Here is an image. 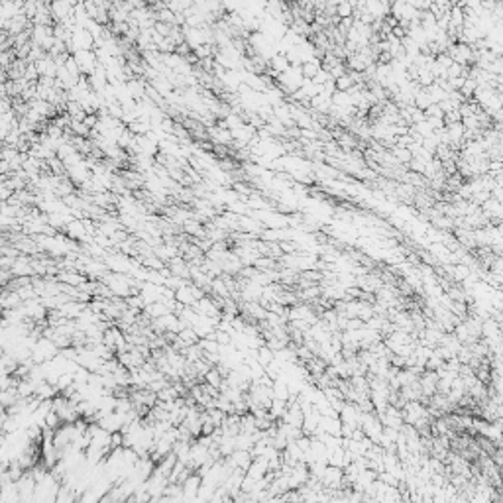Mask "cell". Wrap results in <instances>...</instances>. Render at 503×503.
I'll return each instance as SVG.
<instances>
[{"label":"cell","mask_w":503,"mask_h":503,"mask_svg":"<svg viewBox=\"0 0 503 503\" xmlns=\"http://www.w3.org/2000/svg\"><path fill=\"white\" fill-rule=\"evenodd\" d=\"M431 104H433V100H431V96L427 93V89L421 87V89L415 93V96H413V107H417L419 110H425V109H429Z\"/></svg>","instance_id":"obj_5"},{"label":"cell","mask_w":503,"mask_h":503,"mask_svg":"<svg viewBox=\"0 0 503 503\" xmlns=\"http://www.w3.org/2000/svg\"><path fill=\"white\" fill-rule=\"evenodd\" d=\"M321 59H309V61H303L301 63V75H303V79H307V81H311L314 75L321 71Z\"/></svg>","instance_id":"obj_2"},{"label":"cell","mask_w":503,"mask_h":503,"mask_svg":"<svg viewBox=\"0 0 503 503\" xmlns=\"http://www.w3.org/2000/svg\"><path fill=\"white\" fill-rule=\"evenodd\" d=\"M203 381L204 383H208V385H213V387H217L218 391H220V385H222V381H224V376L220 374V369L217 366H210L208 367V372L203 376Z\"/></svg>","instance_id":"obj_3"},{"label":"cell","mask_w":503,"mask_h":503,"mask_svg":"<svg viewBox=\"0 0 503 503\" xmlns=\"http://www.w3.org/2000/svg\"><path fill=\"white\" fill-rule=\"evenodd\" d=\"M389 151H391V155H393L395 162L399 165H407L409 160L413 157V155H411V150L405 148V146H397V144H395L393 148H389Z\"/></svg>","instance_id":"obj_4"},{"label":"cell","mask_w":503,"mask_h":503,"mask_svg":"<svg viewBox=\"0 0 503 503\" xmlns=\"http://www.w3.org/2000/svg\"><path fill=\"white\" fill-rule=\"evenodd\" d=\"M334 12L338 18H350L354 14V6L350 4V0H342L336 4V8H334Z\"/></svg>","instance_id":"obj_8"},{"label":"cell","mask_w":503,"mask_h":503,"mask_svg":"<svg viewBox=\"0 0 503 503\" xmlns=\"http://www.w3.org/2000/svg\"><path fill=\"white\" fill-rule=\"evenodd\" d=\"M63 232H65V236H67L69 240H79V242H85L87 236H89L81 218H71L67 224H65V230Z\"/></svg>","instance_id":"obj_1"},{"label":"cell","mask_w":503,"mask_h":503,"mask_svg":"<svg viewBox=\"0 0 503 503\" xmlns=\"http://www.w3.org/2000/svg\"><path fill=\"white\" fill-rule=\"evenodd\" d=\"M334 87H336V91H342V93H348L352 87H356L350 71H346L344 75H340L338 79H334Z\"/></svg>","instance_id":"obj_6"},{"label":"cell","mask_w":503,"mask_h":503,"mask_svg":"<svg viewBox=\"0 0 503 503\" xmlns=\"http://www.w3.org/2000/svg\"><path fill=\"white\" fill-rule=\"evenodd\" d=\"M476 87H478V83L474 81L472 77H464V81H462V85H460V89H458V93H460L464 98H472Z\"/></svg>","instance_id":"obj_7"}]
</instances>
